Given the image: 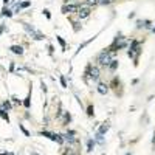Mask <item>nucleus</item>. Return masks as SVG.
<instances>
[{
	"mask_svg": "<svg viewBox=\"0 0 155 155\" xmlns=\"http://www.w3.org/2000/svg\"><path fill=\"white\" fill-rule=\"evenodd\" d=\"M99 79H101V70H99V67L98 65H93V64H88L87 65V68H85V71H84V81L85 82H99Z\"/></svg>",
	"mask_w": 155,
	"mask_h": 155,
	"instance_id": "1",
	"label": "nucleus"
},
{
	"mask_svg": "<svg viewBox=\"0 0 155 155\" xmlns=\"http://www.w3.org/2000/svg\"><path fill=\"white\" fill-rule=\"evenodd\" d=\"M141 51H143V48H141V42L137 41V39L130 41V45H129V50H127V56L130 59H134V65H138V59H140Z\"/></svg>",
	"mask_w": 155,
	"mask_h": 155,
	"instance_id": "2",
	"label": "nucleus"
},
{
	"mask_svg": "<svg viewBox=\"0 0 155 155\" xmlns=\"http://www.w3.org/2000/svg\"><path fill=\"white\" fill-rule=\"evenodd\" d=\"M112 59H115V54H112L107 48H104L102 51H99V54L96 56V64H95V65H98V67H106V68H107V65L110 64Z\"/></svg>",
	"mask_w": 155,
	"mask_h": 155,
	"instance_id": "3",
	"label": "nucleus"
},
{
	"mask_svg": "<svg viewBox=\"0 0 155 155\" xmlns=\"http://www.w3.org/2000/svg\"><path fill=\"white\" fill-rule=\"evenodd\" d=\"M126 47H127L126 37H124L123 34H118V36L115 37V41L112 42V45L107 47V50L110 51L112 54H116V51H120V50H123V48H126Z\"/></svg>",
	"mask_w": 155,
	"mask_h": 155,
	"instance_id": "4",
	"label": "nucleus"
},
{
	"mask_svg": "<svg viewBox=\"0 0 155 155\" xmlns=\"http://www.w3.org/2000/svg\"><path fill=\"white\" fill-rule=\"evenodd\" d=\"M90 14H92V8H88V6H84V5H81L79 8H78V11H76V14H74V17L78 19V20H84V19H87Z\"/></svg>",
	"mask_w": 155,
	"mask_h": 155,
	"instance_id": "5",
	"label": "nucleus"
},
{
	"mask_svg": "<svg viewBox=\"0 0 155 155\" xmlns=\"http://www.w3.org/2000/svg\"><path fill=\"white\" fill-rule=\"evenodd\" d=\"M82 5V2L79 3H64L62 5V8H61V11L64 12V14H76V11H78V8H79Z\"/></svg>",
	"mask_w": 155,
	"mask_h": 155,
	"instance_id": "6",
	"label": "nucleus"
},
{
	"mask_svg": "<svg viewBox=\"0 0 155 155\" xmlns=\"http://www.w3.org/2000/svg\"><path fill=\"white\" fill-rule=\"evenodd\" d=\"M23 28L27 30V31L31 34V37H33V39H36V41H42V39L45 37L41 31H37L34 27H30V23H23Z\"/></svg>",
	"mask_w": 155,
	"mask_h": 155,
	"instance_id": "7",
	"label": "nucleus"
},
{
	"mask_svg": "<svg viewBox=\"0 0 155 155\" xmlns=\"http://www.w3.org/2000/svg\"><path fill=\"white\" fill-rule=\"evenodd\" d=\"M96 90H98V93H99V95H107L110 88H109V84H107V82H101V81H99Z\"/></svg>",
	"mask_w": 155,
	"mask_h": 155,
	"instance_id": "8",
	"label": "nucleus"
},
{
	"mask_svg": "<svg viewBox=\"0 0 155 155\" xmlns=\"http://www.w3.org/2000/svg\"><path fill=\"white\" fill-rule=\"evenodd\" d=\"M118 87H121V81H120V78H118V76H113V78H112V81L109 82V88L118 90Z\"/></svg>",
	"mask_w": 155,
	"mask_h": 155,
	"instance_id": "9",
	"label": "nucleus"
},
{
	"mask_svg": "<svg viewBox=\"0 0 155 155\" xmlns=\"http://www.w3.org/2000/svg\"><path fill=\"white\" fill-rule=\"evenodd\" d=\"M118 65H120V61H118V59H112V61H110V64L107 65V68H109V71L115 73L116 70H118Z\"/></svg>",
	"mask_w": 155,
	"mask_h": 155,
	"instance_id": "10",
	"label": "nucleus"
},
{
	"mask_svg": "<svg viewBox=\"0 0 155 155\" xmlns=\"http://www.w3.org/2000/svg\"><path fill=\"white\" fill-rule=\"evenodd\" d=\"M9 50H11V53H14L17 56H22L23 54V47L22 45H11Z\"/></svg>",
	"mask_w": 155,
	"mask_h": 155,
	"instance_id": "11",
	"label": "nucleus"
},
{
	"mask_svg": "<svg viewBox=\"0 0 155 155\" xmlns=\"http://www.w3.org/2000/svg\"><path fill=\"white\" fill-rule=\"evenodd\" d=\"M109 127H110L109 123H102V124L99 126V129H98V132H96V134L101 135V137H104V135L107 134V130H109Z\"/></svg>",
	"mask_w": 155,
	"mask_h": 155,
	"instance_id": "12",
	"label": "nucleus"
},
{
	"mask_svg": "<svg viewBox=\"0 0 155 155\" xmlns=\"http://www.w3.org/2000/svg\"><path fill=\"white\" fill-rule=\"evenodd\" d=\"M137 28H152L150 20H137Z\"/></svg>",
	"mask_w": 155,
	"mask_h": 155,
	"instance_id": "13",
	"label": "nucleus"
},
{
	"mask_svg": "<svg viewBox=\"0 0 155 155\" xmlns=\"http://www.w3.org/2000/svg\"><path fill=\"white\" fill-rule=\"evenodd\" d=\"M70 121H71V115H70V112H64L62 113V126H68L70 124Z\"/></svg>",
	"mask_w": 155,
	"mask_h": 155,
	"instance_id": "14",
	"label": "nucleus"
},
{
	"mask_svg": "<svg viewBox=\"0 0 155 155\" xmlns=\"http://www.w3.org/2000/svg\"><path fill=\"white\" fill-rule=\"evenodd\" d=\"M22 106H23L25 109H30V107H31V87H30V92H28L27 98L22 101Z\"/></svg>",
	"mask_w": 155,
	"mask_h": 155,
	"instance_id": "15",
	"label": "nucleus"
},
{
	"mask_svg": "<svg viewBox=\"0 0 155 155\" xmlns=\"http://www.w3.org/2000/svg\"><path fill=\"white\" fill-rule=\"evenodd\" d=\"M0 107H2L3 110H6V112L12 110V102H11V99H5L2 104H0Z\"/></svg>",
	"mask_w": 155,
	"mask_h": 155,
	"instance_id": "16",
	"label": "nucleus"
},
{
	"mask_svg": "<svg viewBox=\"0 0 155 155\" xmlns=\"http://www.w3.org/2000/svg\"><path fill=\"white\" fill-rule=\"evenodd\" d=\"M2 17H12L14 16V12H12L9 8H6V6H3V9H2V14H0Z\"/></svg>",
	"mask_w": 155,
	"mask_h": 155,
	"instance_id": "17",
	"label": "nucleus"
},
{
	"mask_svg": "<svg viewBox=\"0 0 155 155\" xmlns=\"http://www.w3.org/2000/svg\"><path fill=\"white\" fill-rule=\"evenodd\" d=\"M0 118H2L3 121H6V123H9V115H8V112L3 110L2 107H0Z\"/></svg>",
	"mask_w": 155,
	"mask_h": 155,
	"instance_id": "18",
	"label": "nucleus"
},
{
	"mask_svg": "<svg viewBox=\"0 0 155 155\" xmlns=\"http://www.w3.org/2000/svg\"><path fill=\"white\" fill-rule=\"evenodd\" d=\"M82 5H84V6H88V8H92V6H96V5H98V0H84Z\"/></svg>",
	"mask_w": 155,
	"mask_h": 155,
	"instance_id": "19",
	"label": "nucleus"
},
{
	"mask_svg": "<svg viewBox=\"0 0 155 155\" xmlns=\"http://www.w3.org/2000/svg\"><path fill=\"white\" fill-rule=\"evenodd\" d=\"M56 41L59 42V45H61V48H62V51H65V48H67V44H65V41L61 37V36H56Z\"/></svg>",
	"mask_w": 155,
	"mask_h": 155,
	"instance_id": "20",
	"label": "nucleus"
},
{
	"mask_svg": "<svg viewBox=\"0 0 155 155\" xmlns=\"http://www.w3.org/2000/svg\"><path fill=\"white\" fill-rule=\"evenodd\" d=\"M95 143H96V141H95V140H92V138H90V140L87 141V150H88V152H92V150H93Z\"/></svg>",
	"mask_w": 155,
	"mask_h": 155,
	"instance_id": "21",
	"label": "nucleus"
},
{
	"mask_svg": "<svg viewBox=\"0 0 155 155\" xmlns=\"http://www.w3.org/2000/svg\"><path fill=\"white\" fill-rule=\"evenodd\" d=\"M31 5V2L30 0H25V2H22V3H19L17 6H19V9H25V8H28Z\"/></svg>",
	"mask_w": 155,
	"mask_h": 155,
	"instance_id": "22",
	"label": "nucleus"
},
{
	"mask_svg": "<svg viewBox=\"0 0 155 155\" xmlns=\"http://www.w3.org/2000/svg\"><path fill=\"white\" fill-rule=\"evenodd\" d=\"M85 112H87V115H88V116H93V115H95V109H93V104H88V106H87V110H85Z\"/></svg>",
	"mask_w": 155,
	"mask_h": 155,
	"instance_id": "23",
	"label": "nucleus"
},
{
	"mask_svg": "<svg viewBox=\"0 0 155 155\" xmlns=\"http://www.w3.org/2000/svg\"><path fill=\"white\" fill-rule=\"evenodd\" d=\"M71 23L74 25V31H79V20L76 17H71Z\"/></svg>",
	"mask_w": 155,
	"mask_h": 155,
	"instance_id": "24",
	"label": "nucleus"
},
{
	"mask_svg": "<svg viewBox=\"0 0 155 155\" xmlns=\"http://www.w3.org/2000/svg\"><path fill=\"white\" fill-rule=\"evenodd\" d=\"M19 129H20V130L23 132V135H25V137H31V135H30V132L27 130V127H25L23 124H19Z\"/></svg>",
	"mask_w": 155,
	"mask_h": 155,
	"instance_id": "25",
	"label": "nucleus"
},
{
	"mask_svg": "<svg viewBox=\"0 0 155 155\" xmlns=\"http://www.w3.org/2000/svg\"><path fill=\"white\" fill-rule=\"evenodd\" d=\"M41 135H42V137H47V138H50V140H53V132H48V130H42V132H41Z\"/></svg>",
	"mask_w": 155,
	"mask_h": 155,
	"instance_id": "26",
	"label": "nucleus"
},
{
	"mask_svg": "<svg viewBox=\"0 0 155 155\" xmlns=\"http://www.w3.org/2000/svg\"><path fill=\"white\" fill-rule=\"evenodd\" d=\"M11 102H14V104H19V106H22V101H20V99H19L16 95H12V96H11Z\"/></svg>",
	"mask_w": 155,
	"mask_h": 155,
	"instance_id": "27",
	"label": "nucleus"
},
{
	"mask_svg": "<svg viewBox=\"0 0 155 155\" xmlns=\"http://www.w3.org/2000/svg\"><path fill=\"white\" fill-rule=\"evenodd\" d=\"M61 85L64 88H67V81H65V76H64V74H61Z\"/></svg>",
	"mask_w": 155,
	"mask_h": 155,
	"instance_id": "28",
	"label": "nucleus"
},
{
	"mask_svg": "<svg viewBox=\"0 0 155 155\" xmlns=\"http://www.w3.org/2000/svg\"><path fill=\"white\" fill-rule=\"evenodd\" d=\"M44 16H45L47 19H51V14H50V11H48V9H44Z\"/></svg>",
	"mask_w": 155,
	"mask_h": 155,
	"instance_id": "29",
	"label": "nucleus"
},
{
	"mask_svg": "<svg viewBox=\"0 0 155 155\" xmlns=\"http://www.w3.org/2000/svg\"><path fill=\"white\" fill-rule=\"evenodd\" d=\"M64 3H78L76 0H64Z\"/></svg>",
	"mask_w": 155,
	"mask_h": 155,
	"instance_id": "30",
	"label": "nucleus"
},
{
	"mask_svg": "<svg viewBox=\"0 0 155 155\" xmlns=\"http://www.w3.org/2000/svg\"><path fill=\"white\" fill-rule=\"evenodd\" d=\"M9 71H11V73L14 71V62H11V65H9Z\"/></svg>",
	"mask_w": 155,
	"mask_h": 155,
	"instance_id": "31",
	"label": "nucleus"
},
{
	"mask_svg": "<svg viewBox=\"0 0 155 155\" xmlns=\"http://www.w3.org/2000/svg\"><path fill=\"white\" fill-rule=\"evenodd\" d=\"M0 155H14V153H11V152H0Z\"/></svg>",
	"mask_w": 155,
	"mask_h": 155,
	"instance_id": "32",
	"label": "nucleus"
},
{
	"mask_svg": "<svg viewBox=\"0 0 155 155\" xmlns=\"http://www.w3.org/2000/svg\"><path fill=\"white\" fill-rule=\"evenodd\" d=\"M5 31V27H3V25H0V34H2Z\"/></svg>",
	"mask_w": 155,
	"mask_h": 155,
	"instance_id": "33",
	"label": "nucleus"
},
{
	"mask_svg": "<svg viewBox=\"0 0 155 155\" xmlns=\"http://www.w3.org/2000/svg\"><path fill=\"white\" fill-rule=\"evenodd\" d=\"M9 2H11V0H3V6H6V5H8Z\"/></svg>",
	"mask_w": 155,
	"mask_h": 155,
	"instance_id": "34",
	"label": "nucleus"
},
{
	"mask_svg": "<svg viewBox=\"0 0 155 155\" xmlns=\"http://www.w3.org/2000/svg\"><path fill=\"white\" fill-rule=\"evenodd\" d=\"M152 143L155 144V134H153V140H152Z\"/></svg>",
	"mask_w": 155,
	"mask_h": 155,
	"instance_id": "35",
	"label": "nucleus"
},
{
	"mask_svg": "<svg viewBox=\"0 0 155 155\" xmlns=\"http://www.w3.org/2000/svg\"><path fill=\"white\" fill-rule=\"evenodd\" d=\"M31 155H39V153H36V152H33V153H31Z\"/></svg>",
	"mask_w": 155,
	"mask_h": 155,
	"instance_id": "36",
	"label": "nucleus"
},
{
	"mask_svg": "<svg viewBox=\"0 0 155 155\" xmlns=\"http://www.w3.org/2000/svg\"><path fill=\"white\" fill-rule=\"evenodd\" d=\"M126 155H132V153H130V152H127V153H126Z\"/></svg>",
	"mask_w": 155,
	"mask_h": 155,
	"instance_id": "37",
	"label": "nucleus"
},
{
	"mask_svg": "<svg viewBox=\"0 0 155 155\" xmlns=\"http://www.w3.org/2000/svg\"><path fill=\"white\" fill-rule=\"evenodd\" d=\"M152 31H153V33H155V27H153V28H152Z\"/></svg>",
	"mask_w": 155,
	"mask_h": 155,
	"instance_id": "38",
	"label": "nucleus"
}]
</instances>
